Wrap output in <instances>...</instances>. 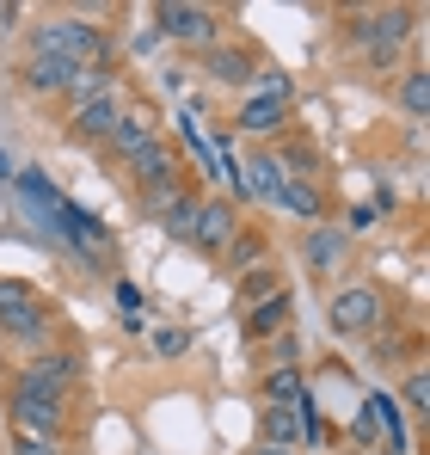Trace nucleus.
<instances>
[{
  "mask_svg": "<svg viewBox=\"0 0 430 455\" xmlns=\"http://www.w3.org/2000/svg\"><path fill=\"white\" fill-rule=\"evenodd\" d=\"M31 50L56 56L68 68H111V37H105V25H86V19H44Z\"/></svg>",
  "mask_w": 430,
  "mask_h": 455,
  "instance_id": "nucleus-1",
  "label": "nucleus"
},
{
  "mask_svg": "<svg viewBox=\"0 0 430 455\" xmlns=\"http://www.w3.org/2000/svg\"><path fill=\"white\" fill-rule=\"evenodd\" d=\"M0 412H6L12 431L44 437V443H62V431H68V400H50V394H37V387H19V381H12V394L0 400Z\"/></svg>",
  "mask_w": 430,
  "mask_h": 455,
  "instance_id": "nucleus-2",
  "label": "nucleus"
},
{
  "mask_svg": "<svg viewBox=\"0 0 430 455\" xmlns=\"http://www.w3.org/2000/svg\"><path fill=\"white\" fill-rule=\"evenodd\" d=\"M154 25H160V37H172V44H191V50H215V44H221V12H215V6L160 0V6H154Z\"/></svg>",
  "mask_w": 430,
  "mask_h": 455,
  "instance_id": "nucleus-3",
  "label": "nucleus"
},
{
  "mask_svg": "<svg viewBox=\"0 0 430 455\" xmlns=\"http://www.w3.org/2000/svg\"><path fill=\"white\" fill-rule=\"evenodd\" d=\"M406 37H412V12H406V6L362 12L357 25H351V44H362V50H369V62H375V68H387V56H394Z\"/></svg>",
  "mask_w": 430,
  "mask_h": 455,
  "instance_id": "nucleus-4",
  "label": "nucleus"
},
{
  "mask_svg": "<svg viewBox=\"0 0 430 455\" xmlns=\"http://www.w3.org/2000/svg\"><path fill=\"white\" fill-rule=\"evenodd\" d=\"M381 314H387V302H381V290H375V283H351V290H338V296L326 302L332 332H375V326H381Z\"/></svg>",
  "mask_w": 430,
  "mask_h": 455,
  "instance_id": "nucleus-5",
  "label": "nucleus"
},
{
  "mask_svg": "<svg viewBox=\"0 0 430 455\" xmlns=\"http://www.w3.org/2000/svg\"><path fill=\"white\" fill-rule=\"evenodd\" d=\"M74 381H80V357L74 351H37L25 370H19V387H37L50 400H68Z\"/></svg>",
  "mask_w": 430,
  "mask_h": 455,
  "instance_id": "nucleus-6",
  "label": "nucleus"
},
{
  "mask_svg": "<svg viewBox=\"0 0 430 455\" xmlns=\"http://www.w3.org/2000/svg\"><path fill=\"white\" fill-rule=\"evenodd\" d=\"M234 240H240V216H234V204H227V197L197 204V216H191V246H203V252H227Z\"/></svg>",
  "mask_w": 430,
  "mask_h": 455,
  "instance_id": "nucleus-7",
  "label": "nucleus"
},
{
  "mask_svg": "<svg viewBox=\"0 0 430 455\" xmlns=\"http://www.w3.org/2000/svg\"><path fill=\"white\" fill-rule=\"evenodd\" d=\"M130 105L117 99V86L105 92V99H92V105H74V136H86V142H105L111 130H117V117H123Z\"/></svg>",
  "mask_w": 430,
  "mask_h": 455,
  "instance_id": "nucleus-8",
  "label": "nucleus"
},
{
  "mask_svg": "<svg viewBox=\"0 0 430 455\" xmlns=\"http://www.w3.org/2000/svg\"><path fill=\"white\" fill-rule=\"evenodd\" d=\"M130 172H136V185L142 191H166V185H179V154L166 148V142H154L130 160Z\"/></svg>",
  "mask_w": 430,
  "mask_h": 455,
  "instance_id": "nucleus-9",
  "label": "nucleus"
},
{
  "mask_svg": "<svg viewBox=\"0 0 430 455\" xmlns=\"http://www.w3.org/2000/svg\"><path fill=\"white\" fill-rule=\"evenodd\" d=\"M314 406L301 400V406H265V419H259V443H277V450H295L301 443V419H307Z\"/></svg>",
  "mask_w": 430,
  "mask_h": 455,
  "instance_id": "nucleus-10",
  "label": "nucleus"
},
{
  "mask_svg": "<svg viewBox=\"0 0 430 455\" xmlns=\"http://www.w3.org/2000/svg\"><path fill=\"white\" fill-rule=\"evenodd\" d=\"M105 142H111V154H117L123 166H130V160H136V154H142V148H154L160 136H154V124H147L142 111H123V117H117V130H111Z\"/></svg>",
  "mask_w": 430,
  "mask_h": 455,
  "instance_id": "nucleus-11",
  "label": "nucleus"
},
{
  "mask_svg": "<svg viewBox=\"0 0 430 455\" xmlns=\"http://www.w3.org/2000/svg\"><path fill=\"white\" fill-rule=\"evenodd\" d=\"M19 204L37 216V228H50V222H56V210H62V191H56L44 172H19Z\"/></svg>",
  "mask_w": 430,
  "mask_h": 455,
  "instance_id": "nucleus-12",
  "label": "nucleus"
},
{
  "mask_svg": "<svg viewBox=\"0 0 430 455\" xmlns=\"http://www.w3.org/2000/svg\"><path fill=\"white\" fill-rule=\"evenodd\" d=\"M301 259H307V271H338V259H345V234H338L332 222H314V228H307Z\"/></svg>",
  "mask_w": 430,
  "mask_h": 455,
  "instance_id": "nucleus-13",
  "label": "nucleus"
},
{
  "mask_svg": "<svg viewBox=\"0 0 430 455\" xmlns=\"http://www.w3.org/2000/svg\"><path fill=\"white\" fill-rule=\"evenodd\" d=\"M203 75L221 80V86H246L252 80V56L234 50V44H215V50H203Z\"/></svg>",
  "mask_w": 430,
  "mask_h": 455,
  "instance_id": "nucleus-14",
  "label": "nucleus"
},
{
  "mask_svg": "<svg viewBox=\"0 0 430 455\" xmlns=\"http://www.w3.org/2000/svg\"><path fill=\"white\" fill-rule=\"evenodd\" d=\"M283 124H289L283 99H259V92H252V99L240 105V130H246V136H277Z\"/></svg>",
  "mask_w": 430,
  "mask_h": 455,
  "instance_id": "nucleus-15",
  "label": "nucleus"
},
{
  "mask_svg": "<svg viewBox=\"0 0 430 455\" xmlns=\"http://www.w3.org/2000/svg\"><path fill=\"white\" fill-rule=\"evenodd\" d=\"M289 314H295V296H289V290H271L265 302L246 314V339H271V332H283Z\"/></svg>",
  "mask_w": 430,
  "mask_h": 455,
  "instance_id": "nucleus-16",
  "label": "nucleus"
},
{
  "mask_svg": "<svg viewBox=\"0 0 430 455\" xmlns=\"http://www.w3.org/2000/svg\"><path fill=\"white\" fill-rule=\"evenodd\" d=\"M31 307H44V296H37L25 277H0V332H12Z\"/></svg>",
  "mask_w": 430,
  "mask_h": 455,
  "instance_id": "nucleus-17",
  "label": "nucleus"
},
{
  "mask_svg": "<svg viewBox=\"0 0 430 455\" xmlns=\"http://www.w3.org/2000/svg\"><path fill=\"white\" fill-rule=\"evenodd\" d=\"M68 80H74V68L68 62H56V56H25V86L31 92H68Z\"/></svg>",
  "mask_w": 430,
  "mask_h": 455,
  "instance_id": "nucleus-18",
  "label": "nucleus"
},
{
  "mask_svg": "<svg viewBox=\"0 0 430 455\" xmlns=\"http://www.w3.org/2000/svg\"><path fill=\"white\" fill-rule=\"evenodd\" d=\"M277 210L301 216V222H320V216H326V197H320L307 179H283V191H277Z\"/></svg>",
  "mask_w": 430,
  "mask_h": 455,
  "instance_id": "nucleus-19",
  "label": "nucleus"
},
{
  "mask_svg": "<svg viewBox=\"0 0 430 455\" xmlns=\"http://www.w3.org/2000/svg\"><path fill=\"white\" fill-rule=\"evenodd\" d=\"M259 394H265V406H301V370H289V363H283V370H271Z\"/></svg>",
  "mask_w": 430,
  "mask_h": 455,
  "instance_id": "nucleus-20",
  "label": "nucleus"
},
{
  "mask_svg": "<svg viewBox=\"0 0 430 455\" xmlns=\"http://www.w3.org/2000/svg\"><path fill=\"white\" fill-rule=\"evenodd\" d=\"M179 142H185V148H191V160H197V166H203V172H215V166H221V154H215L210 142H203V130H197V117H191V105H185V111H179Z\"/></svg>",
  "mask_w": 430,
  "mask_h": 455,
  "instance_id": "nucleus-21",
  "label": "nucleus"
},
{
  "mask_svg": "<svg viewBox=\"0 0 430 455\" xmlns=\"http://www.w3.org/2000/svg\"><path fill=\"white\" fill-rule=\"evenodd\" d=\"M68 92H74V105H92V99H105V92H111V68H74Z\"/></svg>",
  "mask_w": 430,
  "mask_h": 455,
  "instance_id": "nucleus-22",
  "label": "nucleus"
},
{
  "mask_svg": "<svg viewBox=\"0 0 430 455\" xmlns=\"http://www.w3.org/2000/svg\"><path fill=\"white\" fill-rule=\"evenodd\" d=\"M400 105H406V117H412V124H425V111H430V75H425V68H412V75H406Z\"/></svg>",
  "mask_w": 430,
  "mask_h": 455,
  "instance_id": "nucleus-23",
  "label": "nucleus"
},
{
  "mask_svg": "<svg viewBox=\"0 0 430 455\" xmlns=\"http://www.w3.org/2000/svg\"><path fill=\"white\" fill-rule=\"evenodd\" d=\"M246 172H259V179H252V197H265V204H277V191H283V166H277L271 154H259V160H252Z\"/></svg>",
  "mask_w": 430,
  "mask_h": 455,
  "instance_id": "nucleus-24",
  "label": "nucleus"
},
{
  "mask_svg": "<svg viewBox=\"0 0 430 455\" xmlns=\"http://www.w3.org/2000/svg\"><path fill=\"white\" fill-rule=\"evenodd\" d=\"M6 339H12V345H44V339H50V307H31Z\"/></svg>",
  "mask_w": 430,
  "mask_h": 455,
  "instance_id": "nucleus-25",
  "label": "nucleus"
},
{
  "mask_svg": "<svg viewBox=\"0 0 430 455\" xmlns=\"http://www.w3.org/2000/svg\"><path fill=\"white\" fill-rule=\"evenodd\" d=\"M154 351H160V357H179V351H191V332H185V326H160V332H154Z\"/></svg>",
  "mask_w": 430,
  "mask_h": 455,
  "instance_id": "nucleus-26",
  "label": "nucleus"
},
{
  "mask_svg": "<svg viewBox=\"0 0 430 455\" xmlns=\"http://www.w3.org/2000/svg\"><path fill=\"white\" fill-rule=\"evenodd\" d=\"M406 406H412V419H425V412H430V381H425V370H412V376H406Z\"/></svg>",
  "mask_w": 430,
  "mask_h": 455,
  "instance_id": "nucleus-27",
  "label": "nucleus"
},
{
  "mask_svg": "<svg viewBox=\"0 0 430 455\" xmlns=\"http://www.w3.org/2000/svg\"><path fill=\"white\" fill-rule=\"evenodd\" d=\"M117 307H123V320H142V290L136 283H117Z\"/></svg>",
  "mask_w": 430,
  "mask_h": 455,
  "instance_id": "nucleus-28",
  "label": "nucleus"
},
{
  "mask_svg": "<svg viewBox=\"0 0 430 455\" xmlns=\"http://www.w3.org/2000/svg\"><path fill=\"white\" fill-rule=\"evenodd\" d=\"M252 455H295V450H277V443H252Z\"/></svg>",
  "mask_w": 430,
  "mask_h": 455,
  "instance_id": "nucleus-29",
  "label": "nucleus"
},
{
  "mask_svg": "<svg viewBox=\"0 0 430 455\" xmlns=\"http://www.w3.org/2000/svg\"><path fill=\"white\" fill-rule=\"evenodd\" d=\"M0 179H12V166H6V154H0Z\"/></svg>",
  "mask_w": 430,
  "mask_h": 455,
  "instance_id": "nucleus-30",
  "label": "nucleus"
},
{
  "mask_svg": "<svg viewBox=\"0 0 430 455\" xmlns=\"http://www.w3.org/2000/svg\"><path fill=\"white\" fill-rule=\"evenodd\" d=\"M0 425H6V412H0Z\"/></svg>",
  "mask_w": 430,
  "mask_h": 455,
  "instance_id": "nucleus-31",
  "label": "nucleus"
}]
</instances>
